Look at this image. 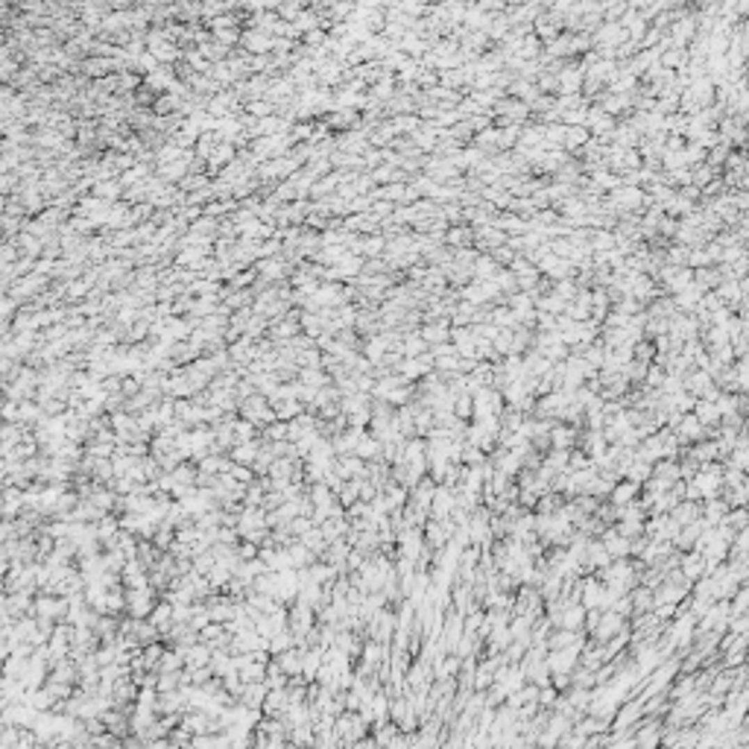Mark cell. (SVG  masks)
I'll return each instance as SVG.
<instances>
[{"label":"cell","mask_w":749,"mask_h":749,"mask_svg":"<svg viewBox=\"0 0 749 749\" xmlns=\"http://www.w3.org/2000/svg\"><path fill=\"white\" fill-rule=\"evenodd\" d=\"M284 433H287L284 425H273V428H270V436H275V440H284Z\"/></svg>","instance_id":"obj_30"},{"label":"cell","mask_w":749,"mask_h":749,"mask_svg":"<svg viewBox=\"0 0 749 749\" xmlns=\"http://www.w3.org/2000/svg\"><path fill=\"white\" fill-rule=\"evenodd\" d=\"M261 448L255 442H240V448H234V462H249V460H258Z\"/></svg>","instance_id":"obj_17"},{"label":"cell","mask_w":749,"mask_h":749,"mask_svg":"<svg viewBox=\"0 0 749 749\" xmlns=\"http://www.w3.org/2000/svg\"><path fill=\"white\" fill-rule=\"evenodd\" d=\"M319 668H322V659H319L316 650H314V653H307V656H302V673H305V679H310V676H314Z\"/></svg>","instance_id":"obj_18"},{"label":"cell","mask_w":749,"mask_h":749,"mask_svg":"<svg viewBox=\"0 0 749 749\" xmlns=\"http://www.w3.org/2000/svg\"><path fill=\"white\" fill-rule=\"evenodd\" d=\"M266 694H270V691H266V682H252V685H243V694H240V702H243L246 709L258 711V709H264Z\"/></svg>","instance_id":"obj_8"},{"label":"cell","mask_w":749,"mask_h":749,"mask_svg":"<svg viewBox=\"0 0 749 749\" xmlns=\"http://www.w3.org/2000/svg\"><path fill=\"white\" fill-rule=\"evenodd\" d=\"M363 726H366V720L360 714H343L340 720H337V734H340L346 743H351V741H357L363 734Z\"/></svg>","instance_id":"obj_4"},{"label":"cell","mask_w":749,"mask_h":749,"mask_svg":"<svg viewBox=\"0 0 749 749\" xmlns=\"http://www.w3.org/2000/svg\"><path fill=\"white\" fill-rule=\"evenodd\" d=\"M612 202L624 205V208L629 211V208H638L641 202H647V196L641 193V188H629V185H624V188L612 191Z\"/></svg>","instance_id":"obj_10"},{"label":"cell","mask_w":749,"mask_h":749,"mask_svg":"<svg viewBox=\"0 0 749 749\" xmlns=\"http://www.w3.org/2000/svg\"><path fill=\"white\" fill-rule=\"evenodd\" d=\"M290 749H299V746H290Z\"/></svg>","instance_id":"obj_31"},{"label":"cell","mask_w":749,"mask_h":749,"mask_svg":"<svg viewBox=\"0 0 749 749\" xmlns=\"http://www.w3.org/2000/svg\"><path fill=\"white\" fill-rule=\"evenodd\" d=\"M126 606H129L132 609V615H135V620L138 618H150L152 615V591L150 588H132L129 591V600H126Z\"/></svg>","instance_id":"obj_3"},{"label":"cell","mask_w":749,"mask_h":749,"mask_svg":"<svg viewBox=\"0 0 749 749\" xmlns=\"http://www.w3.org/2000/svg\"><path fill=\"white\" fill-rule=\"evenodd\" d=\"M246 47L264 53L266 47H270V38H266V35H258V33H249V35H246Z\"/></svg>","instance_id":"obj_24"},{"label":"cell","mask_w":749,"mask_h":749,"mask_svg":"<svg viewBox=\"0 0 749 749\" xmlns=\"http://www.w3.org/2000/svg\"><path fill=\"white\" fill-rule=\"evenodd\" d=\"M103 717H106V723H108V729H111V732H123L126 720H123L120 714H103Z\"/></svg>","instance_id":"obj_27"},{"label":"cell","mask_w":749,"mask_h":749,"mask_svg":"<svg viewBox=\"0 0 749 749\" xmlns=\"http://www.w3.org/2000/svg\"><path fill=\"white\" fill-rule=\"evenodd\" d=\"M650 351H653V348H650L647 343H641L638 348H635V360H638V363H647V360H650Z\"/></svg>","instance_id":"obj_28"},{"label":"cell","mask_w":749,"mask_h":749,"mask_svg":"<svg viewBox=\"0 0 749 749\" xmlns=\"http://www.w3.org/2000/svg\"><path fill=\"white\" fill-rule=\"evenodd\" d=\"M734 612L738 615L749 612V588H738V595H734Z\"/></svg>","instance_id":"obj_26"},{"label":"cell","mask_w":749,"mask_h":749,"mask_svg":"<svg viewBox=\"0 0 749 749\" xmlns=\"http://www.w3.org/2000/svg\"><path fill=\"white\" fill-rule=\"evenodd\" d=\"M574 440H577V433L571 428H554L550 430V442H554L556 451H568L574 445Z\"/></svg>","instance_id":"obj_14"},{"label":"cell","mask_w":749,"mask_h":749,"mask_svg":"<svg viewBox=\"0 0 749 749\" xmlns=\"http://www.w3.org/2000/svg\"><path fill=\"white\" fill-rule=\"evenodd\" d=\"M448 337V325L442 322V325H430V328H425L421 331V340L425 343H440V340H445Z\"/></svg>","instance_id":"obj_19"},{"label":"cell","mask_w":749,"mask_h":749,"mask_svg":"<svg viewBox=\"0 0 749 749\" xmlns=\"http://www.w3.org/2000/svg\"><path fill=\"white\" fill-rule=\"evenodd\" d=\"M595 632V638L597 641H612V638H618L620 632H624V615H618V612H612V609H606L603 615H600V620H597V627L591 629Z\"/></svg>","instance_id":"obj_1"},{"label":"cell","mask_w":749,"mask_h":749,"mask_svg":"<svg viewBox=\"0 0 749 749\" xmlns=\"http://www.w3.org/2000/svg\"><path fill=\"white\" fill-rule=\"evenodd\" d=\"M378 440H372V436H363L360 440V445H357V451H355V457H360V460H366V457H372V454H378Z\"/></svg>","instance_id":"obj_20"},{"label":"cell","mask_w":749,"mask_h":749,"mask_svg":"<svg viewBox=\"0 0 749 749\" xmlns=\"http://www.w3.org/2000/svg\"><path fill=\"white\" fill-rule=\"evenodd\" d=\"M577 653L579 647H568V650H554L547 656V668H550V676H568L574 668H577Z\"/></svg>","instance_id":"obj_2"},{"label":"cell","mask_w":749,"mask_h":749,"mask_svg":"<svg viewBox=\"0 0 749 749\" xmlns=\"http://www.w3.org/2000/svg\"><path fill=\"white\" fill-rule=\"evenodd\" d=\"M430 510L436 515V521H448L451 510H454V492H451L448 486H440L433 492V504H430Z\"/></svg>","instance_id":"obj_5"},{"label":"cell","mask_w":749,"mask_h":749,"mask_svg":"<svg viewBox=\"0 0 749 749\" xmlns=\"http://www.w3.org/2000/svg\"><path fill=\"white\" fill-rule=\"evenodd\" d=\"M278 664H281V670L284 673H302V659H299V653H293V650H287V653H281L278 656Z\"/></svg>","instance_id":"obj_16"},{"label":"cell","mask_w":749,"mask_h":749,"mask_svg":"<svg viewBox=\"0 0 749 749\" xmlns=\"http://www.w3.org/2000/svg\"><path fill=\"white\" fill-rule=\"evenodd\" d=\"M638 483H632V480H624V483H618L612 489V506H618V510H624V506H629L635 501V494H638Z\"/></svg>","instance_id":"obj_11"},{"label":"cell","mask_w":749,"mask_h":749,"mask_svg":"<svg viewBox=\"0 0 749 749\" xmlns=\"http://www.w3.org/2000/svg\"><path fill=\"white\" fill-rule=\"evenodd\" d=\"M211 659H214V653H211L205 644H191V647L185 650V664H188V670L211 668Z\"/></svg>","instance_id":"obj_9"},{"label":"cell","mask_w":749,"mask_h":749,"mask_svg":"<svg viewBox=\"0 0 749 749\" xmlns=\"http://www.w3.org/2000/svg\"><path fill=\"white\" fill-rule=\"evenodd\" d=\"M173 620H176V618H173V606H170V603L155 606L152 615H150V624H152L155 629H164V632H167V627H170Z\"/></svg>","instance_id":"obj_13"},{"label":"cell","mask_w":749,"mask_h":749,"mask_svg":"<svg viewBox=\"0 0 749 749\" xmlns=\"http://www.w3.org/2000/svg\"><path fill=\"white\" fill-rule=\"evenodd\" d=\"M454 410H457V419H465V416H472V410H474V401H472V395H460V398L454 401Z\"/></svg>","instance_id":"obj_23"},{"label":"cell","mask_w":749,"mask_h":749,"mask_svg":"<svg viewBox=\"0 0 749 749\" xmlns=\"http://www.w3.org/2000/svg\"><path fill=\"white\" fill-rule=\"evenodd\" d=\"M612 243H615V234H609V232H595V237H591V246L597 252H609Z\"/></svg>","instance_id":"obj_21"},{"label":"cell","mask_w":749,"mask_h":749,"mask_svg":"<svg viewBox=\"0 0 749 749\" xmlns=\"http://www.w3.org/2000/svg\"><path fill=\"white\" fill-rule=\"evenodd\" d=\"M472 240H474V232L472 229H451V234H448V243H454V246L472 243Z\"/></svg>","instance_id":"obj_22"},{"label":"cell","mask_w":749,"mask_h":749,"mask_svg":"<svg viewBox=\"0 0 749 749\" xmlns=\"http://www.w3.org/2000/svg\"><path fill=\"white\" fill-rule=\"evenodd\" d=\"M494 258H498L501 264H513V258H515V255H513L510 249H494Z\"/></svg>","instance_id":"obj_29"},{"label":"cell","mask_w":749,"mask_h":749,"mask_svg":"<svg viewBox=\"0 0 749 749\" xmlns=\"http://www.w3.org/2000/svg\"><path fill=\"white\" fill-rule=\"evenodd\" d=\"M694 416L700 419V425H705V428H717L720 421H723V413H720L717 401H705V398H700L694 404Z\"/></svg>","instance_id":"obj_6"},{"label":"cell","mask_w":749,"mask_h":749,"mask_svg":"<svg viewBox=\"0 0 749 749\" xmlns=\"http://www.w3.org/2000/svg\"><path fill=\"white\" fill-rule=\"evenodd\" d=\"M632 741H635V749H656L659 746V729H656V723H647L644 729H638Z\"/></svg>","instance_id":"obj_12"},{"label":"cell","mask_w":749,"mask_h":749,"mask_svg":"<svg viewBox=\"0 0 749 749\" xmlns=\"http://www.w3.org/2000/svg\"><path fill=\"white\" fill-rule=\"evenodd\" d=\"M603 547L609 550V556H612V559H624V556L632 554V542L624 539V535H620L618 530H609V533L603 535Z\"/></svg>","instance_id":"obj_7"},{"label":"cell","mask_w":749,"mask_h":749,"mask_svg":"<svg viewBox=\"0 0 749 749\" xmlns=\"http://www.w3.org/2000/svg\"><path fill=\"white\" fill-rule=\"evenodd\" d=\"M550 650H568V647H579V641H577V632H571V629H559V632H554L550 635Z\"/></svg>","instance_id":"obj_15"},{"label":"cell","mask_w":749,"mask_h":749,"mask_svg":"<svg viewBox=\"0 0 749 749\" xmlns=\"http://www.w3.org/2000/svg\"><path fill=\"white\" fill-rule=\"evenodd\" d=\"M293 741L299 743V746H302V743H305V746H310V743L316 741V738H314V729H310V726H299V729H293Z\"/></svg>","instance_id":"obj_25"}]
</instances>
